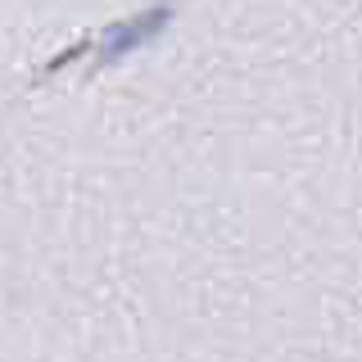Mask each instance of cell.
Wrapping results in <instances>:
<instances>
[{
	"instance_id": "6da1fadb",
	"label": "cell",
	"mask_w": 362,
	"mask_h": 362,
	"mask_svg": "<svg viewBox=\"0 0 362 362\" xmlns=\"http://www.w3.org/2000/svg\"><path fill=\"white\" fill-rule=\"evenodd\" d=\"M168 23V9H154V14H141V18H132L122 32H113V37L105 41V50H100V59L113 64V59H122V54H132L136 45H145L150 37H158V28Z\"/></svg>"
}]
</instances>
